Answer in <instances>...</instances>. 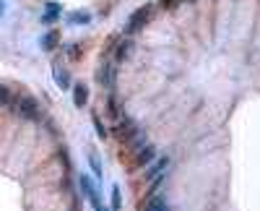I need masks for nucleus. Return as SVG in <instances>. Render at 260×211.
I'll use <instances>...</instances> for the list:
<instances>
[{"mask_svg":"<svg viewBox=\"0 0 260 211\" xmlns=\"http://www.w3.org/2000/svg\"><path fill=\"white\" fill-rule=\"evenodd\" d=\"M78 183H81V191H83L86 201H89V206H91L94 211H110V206H107V203H104V198H102L99 185H96L89 175H81V177H78Z\"/></svg>","mask_w":260,"mask_h":211,"instance_id":"nucleus-1","label":"nucleus"},{"mask_svg":"<svg viewBox=\"0 0 260 211\" xmlns=\"http://www.w3.org/2000/svg\"><path fill=\"white\" fill-rule=\"evenodd\" d=\"M89 164H91V170H94V175H102V162H99V157L91 152L89 154Z\"/></svg>","mask_w":260,"mask_h":211,"instance_id":"nucleus-9","label":"nucleus"},{"mask_svg":"<svg viewBox=\"0 0 260 211\" xmlns=\"http://www.w3.org/2000/svg\"><path fill=\"white\" fill-rule=\"evenodd\" d=\"M0 16H6V0H0Z\"/></svg>","mask_w":260,"mask_h":211,"instance_id":"nucleus-11","label":"nucleus"},{"mask_svg":"<svg viewBox=\"0 0 260 211\" xmlns=\"http://www.w3.org/2000/svg\"><path fill=\"white\" fill-rule=\"evenodd\" d=\"M120 206H122V196H120V188H117V185H112V208L117 211Z\"/></svg>","mask_w":260,"mask_h":211,"instance_id":"nucleus-10","label":"nucleus"},{"mask_svg":"<svg viewBox=\"0 0 260 211\" xmlns=\"http://www.w3.org/2000/svg\"><path fill=\"white\" fill-rule=\"evenodd\" d=\"M71 92H73V104L83 110V104L89 102V89H86V83H81V81H78V83H73Z\"/></svg>","mask_w":260,"mask_h":211,"instance_id":"nucleus-4","label":"nucleus"},{"mask_svg":"<svg viewBox=\"0 0 260 211\" xmlns=\"http://www.w3.org/2000/svg\"><path fill=\"white\" fill-rule=\"evenodd\" d=\"M60 16H62V6L47 3V6H45V13H42V24H55Z\"/></svg>","mask_w":260,"mask_h":211,"instance_id":"nucleus-5","label":"nucleus"},{"mask_svg":"<svg viewBox=\"0 0 260 211\" xmlns=\"http://www.w3.org/2000/svg\"><path fill=\"white\" fill-rule=\"evenodd\" d=\"M52 78H55V83H57V89H62V92L73 86V78H71L68 68H62L60 63H55V66H52Z\"/></svg>","mask_w":260,"mask_h":211,"instance_id":"nucleus-3","label":"nucleus"},{"mask_svg":"<svg viewBox=\"0 0 260 211\" xmlns=\"http://www.w3.org/2000/svg\"><path fill=\"white\" fill-rule=\"evenodd\" d=\"M68 21L71 26H86V24H91V13L89 11H73V13H68Z\"/></svg>","mask_w":260,"mask_h":211,"instance_id":"nucleus-6","label":"nucleus"},{"mask_svg":"<svg viewBox=\"0 0 260 211\" xmlns=\"http://www.w3.org/2000/svg\"><path fill=\"white\" fill-rule=\"evenodd\" d=\"M167 167H169V159H159L156 164H148V170H146V177L151 185H159L161 177L167 175Z\"/></svg>","mask_w":260,"mask_h":211,"instance_id":"nucleus-2","label":"nucleus"},{"mask_svg":"<svg viewBox=\"0 0 260 211\" xmlns=\"http://www.w3.org/2000/svg\"><path fill=\"white\" fill-rule=\"evenodd\" d=\"M60 39V34H57V29H52V32H47L45 37H42V47L45 50H55V42Z\"/></svg>","mask_w":260,"mask_h":211,"instance_id":"nucleus-7","label":"nucleus"},{"mask_svg":"<svg viewBox=\"0 0 260 211\" xmlns=\"http://www.w3.org/2000/svg\"><path fill=\"white\" fill-rule=\"evenodd\" d=\"M146 211H169V206H167L164 198H151L148 206H146Z\"/></svg>","mask_w":260,"mask_h":211,"instance_id":"nucleus-8","label":"nucleus"}]
</instances>
